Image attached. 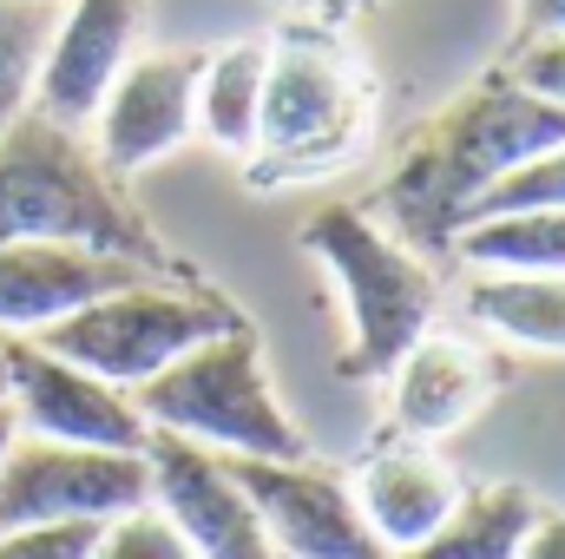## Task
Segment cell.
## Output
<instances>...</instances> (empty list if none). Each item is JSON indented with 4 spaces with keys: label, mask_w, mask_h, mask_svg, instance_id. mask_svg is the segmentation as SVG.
Returning a JSON list of instances; mask_svg holds the SVG:
<instances>
[{
    "label": "cell",
    "mask_w": 565,
    "mask_h": 559,
    "mask_svg": "<svg viewBox=\"0 0 565 559\" xmlns=\"http://www.w3.org/2000/svg\"><path fill=\"white\" fill-rule=\"evenodd\" d=\"M145 500H151L145 454L20 434L0 461V534L7 527H53V520H113Z\"/></svg>",
    "instance_id": "7"
},
{
    "label": "cell",
    "mask_w": 565,
    "mask_h": 559,
    "mask_svg": "<svg viewBox=\"0 0 565 559\" xmlns=\"http://www.w3.org/2000/svg\"><path fill=\"white\" fill-rule=\"evenodd\" d=\"M382 382H388L395 434L440 447L447 434H460L467 421H480V409H487L493 389H500V369H493V356H487L480 342L447 336V329H427Z\"/></svg>",
    "instance_id": "13"
},
{
    "label": "cell",
    "mask_w": 565,
    "mask_h": 559,
    "mask_svg": "<svg viewBox=\"0 0 565 559\" xmlns=\"http://www.w3.org/2000/svg\"><path fill=\"white\" fill-rule=\"evenodd\" d=\"M454 257L467 271H540V277H565V204L473 218V224H460Z\"/></svg>",
    "instance_id": "19"
},
{
    "label": "cell",
    "mask_w": 565,
    "mask_h": 559,
    "mask_svg": "<svg viewBox=\"0 0 565 559\" xmlns=\"http://www.w3.org/2000/svg\"><path fill=\"white\" fill-rule=\"evenodd\" d=\"M507 73H513L526 93H540V99L565 106V40H533V46L507 53Z\"/></svg>",
    "instance_id": "24"
},
{
    "label": "cell",
    "mask_w": 565,
    "mask_h": 559,
    "mask_svg": "<svg viewBox=\"0 0 565 559\" xmlns=\"http://www.w3.org/2000/svg\"><path fill=\"white\" fill-rule=\"evenodd\" d=\"M13 441H20V421H13L7 402H0V461H7V447H13Z\"/></svg>",
    "instance_id": "28"
},
{
    "label": "cell",
    "mask_w": 565,
    "mask_h": 559,
    "mask_svg": "<svg viewBox=\"0 0 565 559\" xmlns=\"http://www.w3.org/2000/svg\"><path fill=\"white\" fill-rule=\"evenodd\" d=\"M7 409L20 421V434H40V441L119 447V454H145V441H151V428L126 389L73 369L66 356L40 349L33 336H13V349H7Z\"/></svg>",
    "instance_id": "9"
},
{
    "label": "cell",
    "mask_w": 565,
    "mask_h": 559,
    "mask_svg": "<svg viewBox=\"0 0 565 559\" xmlns=\"http://www.w3.org/2000/svg\"><path fill=\"white\" fill-rule=\"evenodd\" d=\"M264 73H270V40H231V46L204 53V66H198V133L231 158H244L257 139Z\"/></svg>",
    "instance_id": "18"
},
{
    "label": "cell",
    "mask_w": 565,
    "mask_h": 559,
    "mask_svg": "<svg viewBox=\"0 0 565 559\" xmlns=\"http://www.w3.org/2000/svg\"><path fill=\"white\" fill-rule=\"evenodd\" d=\"M139 277V264L73 251V244H0V329L40 336L46 323H60L73 309H86L93 296H113Z\"/></svg>",
    "instance_id": "15"
},
{
    "label": "cell",
    "mask_w": 565,
    "mask_h": 559,
    "mask_svg": "<svg viewBox=\"0 0 565 559\" xmlns=\"http://www.w3.org/2000/svg\"><path fill=\"white\" fill-rule=\"evenodd\" d=\"M533 40H565V0H520V20H513V46H533Z\"/></svg>",
    "instance_id": "26"
},
{
    "label": "cell",
    "mask_w": 565,
    "mask_h": 559,
    "mask_svg": "<svg viewBox=\"0 0 565 559\" xmlns=\"http://www.w3.org/2000/svg\"><path fill=\"white\" fill-rule=\"evenodd\" d=\"M93 559H191V547L178 540V527L145 500L132 514H113L93 540Z\"/></svg>",
    "instance_id": "21"
},
{
    "label": "cell",
    "mask_w": 565,
    "mask_h": 559,
    "mask_svg": "<svg viewBox=\"0 0 565 559\" xmlns=\"http://www.w3.org/2000/svg\"><path fill=\"white\" fill-rule=\"evenodd\" d=\"M145 474H151V507L178 527L191 559H277L250 494L237 487L224 454H211L198 441H178V434H151L145 441Z\"/></svg>",
    "instance_id": "10"
},
{
    "label": "cell",
    "mask_w": 565,
    "mask_h": 559,
    "mask_svg": "<svg viewBox=\"0 0 565 559\" xmlns=\"http://www.w3.org/2000/svg\"><path fill=\"white\" fill-rule=\"evenodd\" d=\"M132 409L151 434L198 441L224 461H309V434L277 402L250 323H231L198 349H184L171 369L132 389Z\"/></svg>",
    "instance_id": "5"
},
{
    "label": "cell",
    "mask_w": 565,
    "mask_h": 559,
    "mask_svg": "<svg viewBox=\"0 0 565 559\" xmlns=\"http://www.w3.org/2000/svg\"><path fill=\"white\" fill-rule=\"evenodd\" d=\"M375 113H382V86H375L369 60L335 27L289 20L270 40L257 139L237 158L244 184L250 191L322 184V178L362 165L375 145Z\"/></svg>",
    "instance_id": "3"
},
{
    "label": "cell",
    "mask_w": 565,
    "mask_h": 559,
    "mask_svg": "<svg viewBox=\"0 0 565 559\" xmlns=\"http://www.w3.org/2000/svg\"><path fill=\"white\" fill-rule=\"evenodd\" d=\"M467 316L520 349L540 356H565V277H540V271H473L460 289Z\"/></svg>",
    "instance_id": "16"
},
{
    "label": "cell",
    "mask_w": 565,
    "mask_h": 559,
    "mask_svg": "<svg viewBox=\"0 0 565 559\" xmlns=\"http://www.w3.org/2000/svg\"><path fill=\"white\" fill-rule=\"evenodd\" d=\"M296 244L322 264L329 289L342 296L349 342L335 356L342 382H382L440 316V283L395 231L375 224L362 204H322L296 231Z\"/></svg>",
    "instance_id": "4"
},
{
    "label": "cell",
    "mask_w": 565,
    "mask_h": 559,
    "mask_svg": "<svg viewBox=\"0 0 565 559\" xmlns=\"http://www.w3.org/2000/svg\"><path fill=\"white\" fill-rule=\"evenodd\" d=\"M0 244H73L139 264L145 277H184L158 224L126 198V178L99 165L93 139L33 106L0 133Z\"/></svg>",
    "instance_id": "2"
},
{
    "label": "cell",
    "mask_w": 565,
    "mask_h": 559,
    "mask_svg": "<svg viewBox=\"0 0 565 559\" xmlns=\"http://www.w3.org/2000/svg\"><path fill=\"white\" fill-rule=\"evenodd\" d=\"M533 520H540V500L526 487H467L460 507L427 534L422 547L388 559H520Z\"/></svg>",
    "instance_id": "17"
},
{
    "label": "cell",
    "mask_w": 565,
    "mask_h": 559,
    "mask_svg": "<svg viewBox=\"0 0 565 559\" xmlns=\"http://www.w3.org/2000/svg\"><path fill=\"white\" fill-rule=\"evenodd\" d=\"M231 323H244V316L224 296L198 289V283L139 277L126 289H113V296H93L86 309H73L60 323H46L33 342L132 395L139 382H151L158 369H171L184 349H198L204 336H217Z\"/></svg>",
    "instance_id": "6"
},
{
    "label": "cell",
    "mask_w": 565,
    "mask_h": 559,
    "mask_svg": "<svg viewBox=\"0 0 565 559\" xmlns=\"http://www.w3.org/2000/svg\"><path fill=\"white\" fill-rule=\"evenodd\" d=\"M540 204H565V145L526 158L520 171H507V178L480 198L473 218H493V211H540ZM473 218H467V224H473Z\"/></svg>",
    "instance_id": "22"
},
{
    "label": "cell",
    "mask_w": 565,
    "mask_h": 559,
    "mask_svg": "<svg viewBox=\"0 0 565 559\" xmlns=\"http://www.w3.org/2000/svg\"><path fill=\"white\" fill-rule=\"evenodd\" d=\"M204 53H132L93 113V151L113 178H132L198 133Z\"/></svg>",
    "instance_id": "11"
},
{
    "label": "cell",
    "mask_w": 565,
    "mask_h": 559,
    "mask_svg": "<svg viewBox=\"0 0 565 559\" xmlns=\"http://www.w3.org/2000/svg\"><path fill=\"white\" fill-rule=\"evenodd\" d=\"M7 349H13V336L0 329V402H7Z\"/></svg>",
    "instance_id": "29"
},
{
    "label": "cell",
    "mask_w": 565,
    "mask_h": 559,
    "mask_svg": "<svg viewBox=\"0 0 565 559\" xmlns=\"http://www.w3.org/2000/svg\"><path fill=\"white\" fill-rule=\"evenodd\" d=\"M139 33H145V0H66L60 27L46 40L40 80H33V113H46L53 126L86 133L106 86L139 53Z\"/></svg>",
    "instance_id": "12"
},
{
    "label": "cell",
    "mask_w": 565,
    "mask_h": 559,
    "mask_svg": "<svg viewBox=\"0 0 565 559\" xmlns=\"http://www.w3.org/2000/svg\"><path fill=\"white\" fill-rule=\"evenodd\" d=\"M355 487V507H362V520H369V534L388 547V553H408V547H422L427 534L460 507V474L427 447V441H382L369 461H362V474L349 481Z\"/></svg>",
    "instance_id": "14"
},
{
    "label": "cell",
    "mask_w": 565,
    "mask_h": 559,
    "mask_svg": "<svg viewBox=\"0 0 565 559\" xmlns=\"http://www.w3.org/2000/svg\"><path fill=\"white\" fill-rule=\"evenodd\" d=\"M270 7H282L289 20H302V27H349V20H362V13H375L382 0H270Z\"/></svg>",
    "instance_id": "25"
},
{
    "label": "cell",
    "mask_w": 565,
    "mask_h": 559,
    "mask_svg": "<svg viewBox=\"0 0 565 559\" xmlns=\"http://www.w3.org/2000/svg\"><path fill=\"white\" fill-rule=\"evenodd\" d=\"M106 520H53V527H7L0 559H93Z\"/></svg>",
    "instance_id": "23"
},
{
    "label": "cell",
    "mask_w": 565,
    "mask_h": 559,
    "mask_svg": "<svg viewBox=\"0 0 565 559\" xmlns=\"http://www.w3.org/2000/svg\"><path fill=\"white\" fill-rule=\"evenodd\" d=\"M231 474L250 494L277 559H388V547L369 534L355 507V487L316 454L309 461H231Z\"/></svg>",
    "instance_id": "8"
},
{
    "label": "cell",
    "mask_w": 565,
    "mask_h": 559,
    "mask_svg": "<svg viewBox=\"0 0 565 559\" xmlns=\"http://www.w3.org/2000/svg\"><path fill=\"white\" fill-rule=\"evenodd\" d=\"M520 559H565V514H546V507H540V520H533Z\"/></svg>",
    "instance_id": "27"
},
{
    "label": "cell",
    "mask_w": 565,
    "mask_h": 559,
    "mask_svg": "<svg viewBox=\"0 0 565 559\" xmlns=\"http://www.w3.org/2000/svg\"><path fill=\"white\" fill-rule=\"evenodd\" d=\"M553 145H565V106L526 93L507 66L480 73L460 99L408 133L388 184L375 191V211L388 218L382 231H395L415 257H454V238L480 198Z\"/></svg>",
    "instance_id": "1"
},
{
    "label": "cell",
    "mask_w": 565,
    "mask_h": 559,
    "mask_svg": "<svg viewBox=\"0 0 565 559\" xmlns=\"http://www.w3.org/2000/svg\"><path fill=\"white\" fill-rule=\"evenodd\" d=\"M66 0H0V133L33 106V80Z\"/></svg>",
    "instance_id": "20"
}]
</instances>
